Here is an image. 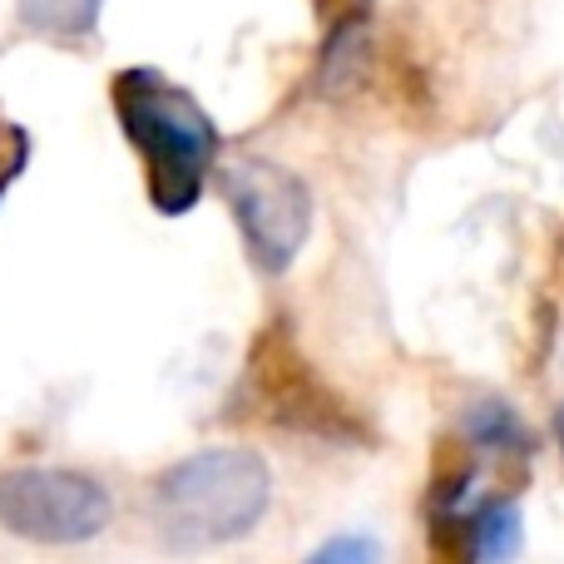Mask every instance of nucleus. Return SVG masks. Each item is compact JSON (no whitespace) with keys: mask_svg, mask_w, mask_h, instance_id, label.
I'll return each instance as SVG.
<instances>
[{"mask_svg":"<svg viewBox=\"0 0 564 564\" xmlns=\"http://www.w3.org/2000/svg\"><path fill=\"white\" fill-rule=\"evenodd\" d=\"M273 500V476L263 456L238 446H214L184 456L154 480V530L169 550L198 555V550H224L243 540Z\"/></svg>","mask_w":564,"mask_h":564,"instance_id":"obj_1","label":"nucleus"},{"mask_svg":"<svg viewBox=\"0 0 564 564\" xmlns=\"http://www.w3.org/2000/svg\"><path fill=\"white\" fill-rule=\"evenodd\" d=\"M124 134L149 164V198L159 214H188L204 194V174L218 154V129L184 89L149 69H129L115 85Z\"/></svg>","mask_w":564,"mask_h":564,"instance_id":"obj_2","label":"nucleus"},{"mask_svg":"<svg viewBox=\"0 0 564 564\" xmlns=\"http://www.w3.org/2000/svg\"><path fill=\"white\" fill-rule=\"evenodd\" d=\"M105 486L79 470L20 466L0 476V525L30 545H85L109 525Z\"/></svg>","mask_w":564,"mask_h":564,"instance_id":"obj_3","label":"nucleus"},{"mask_svg":"<svg viewBox=\"0 0 564 564\" xmlns=\"http://www.w3.org/2000/svg\"><path fill=\"white\" fill-rule=\"evenodd\" d=\"M224 188L253 263L263 273L292 268V258L302 253V243L312 234V198L302 188V178L268 164V159H243L238 169H228Z\"/></svg>","mask_w":564,"mask_h":564,"instance_id":"obj_4","label":"nucleus"},{"mask_svg":"<svg viewBox=\"0 0 564 564\" xmlns=\"http://www.w3.org/2000/svg\"><path fill=\"white\" fill-rule=\"evenodd\" d=\"M99 6L105 0H15L20 20L40 35H59V40H75V35H89L99 20Z\"/></svg>","mask_w":564,"mask_h":564,"instance_id":"obj_5","label":"nucleus"},{"mask_svg":"<svg viewBox=\"0 0 564 564\" xmlns=\"http://www.w3.org/2000/svg\"><path fill=\"white\" fill-rule=\"evenodd\" d=\"M361 75H367V25L351 20V25H341L337 35L327 40V55H322V89H327V95H341V89H351Z\"/></svg>","mask_w":564,"mask_h":564,"instance_id":"obj_6","label":"nucleus"},{"mask_svg":"<svg viewBox=\"0 0 564 564\" xmlns=\"http://www.w3.org/2000/svg\"><path fill=\"white\" fill-rule=\"evenodd\" d=\"M470 441L490 446V451H525V426H520L500 401H490V406L470 411Z\"/></svg>","mask_w":564,"mask_h":564,"instance_id":"obj_7","label":"nucleus"},{"mask_svg":"<svg viewBox=\"0 0 564 564\" xmlns=\"http://www.w3.org/2000/svg\"><path fill=\"white\" fill-rule=\"evenodd\" d=\"M307 564H381V550L371 535H337L317 550Z\"/></svg>","mask_w":564,"mask_h":564,"instance_id":"obj_8","label":"nucleus"},{"mask_svg":"<svg viewBox=\"0 0 564 564\" xmlns=\"http://www.w3.org/2000/svg\"><path fill=\"white\" fill-rule=\"evenodd\" d=\"M20 169H25V134L0 119V198H6V188L15 184Z\"/></svg>","mask_w":564,"mask_h":564,"instance_id":"obj_9","label":"nucleus"},{"mask_svg":"<svg viewBox=\"0 0 564 564\" xmlns=\"http://www.w3.org/2000/svg\"><path fill=\"white\" fill-rule=\"evenodd\" d=\"M555 426H560V446H564V406H560V416H555Z\"/></svg>","mask_w":564,"mask_h":564,"instance_id":"obj_10","label":"nucleus"}]
</instances>
